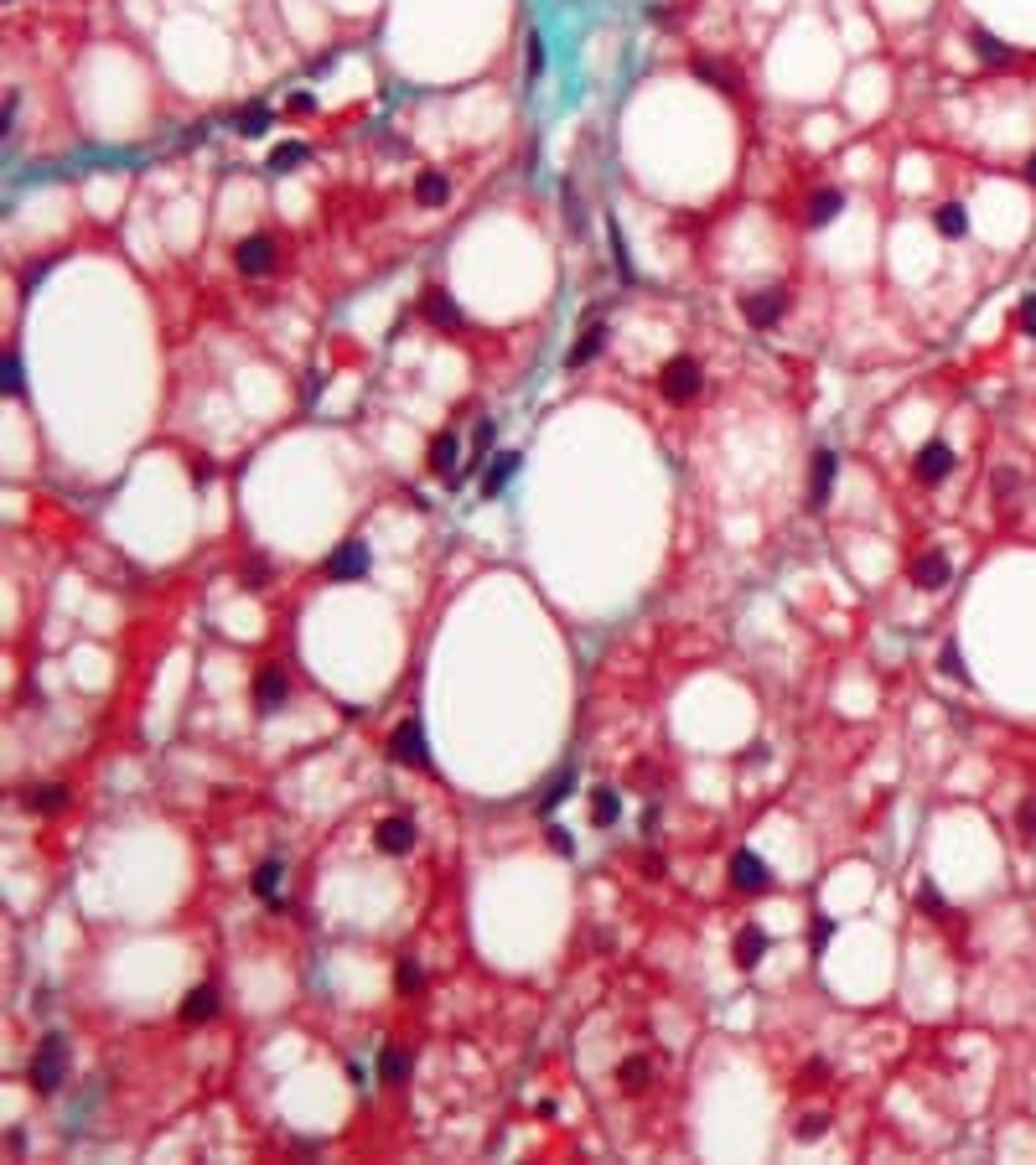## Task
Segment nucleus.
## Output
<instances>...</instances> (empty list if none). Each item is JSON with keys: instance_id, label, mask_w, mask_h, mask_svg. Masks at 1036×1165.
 Instances as JSON below:
<instances>
[{"instance_id": "nucleus-1", "label": "nucleus", "mask_w": 1036, "mask_h": 1165, "mask_svg": "<svg viewBox=\"0 0 1036 1165\" xmlns=\"http://www.w3.org/2000/svg\"><path fill=\"white\" fill-rule=\"evenodd\" d=\"M63 1072H68V1041L63 1036H42V1047H37V1057H31V1087L37 1093H52V1087L63 1083Z\"/></svg>"}, {"instance_id": "nucleus-2", "label": "nucleus", "mask_w": 1036, "mask_h": 1165, "mask_svg": "<svg viewBox=\"0 0 1036 1165\" xmlns=\"http://www.w3.org/2000/svg\"><path fill=\"white\" fill-rule=\"evenodd\" d=\"M658 383H664V394H669L674 404H689L694 394L705 389V373H700V362H694V358H674V362L664 368V379H658Z\"/></svg>"}, {"instance_id": "nucleus-3", "label": "nucleus", "mask_w": 1036, "mask_h": 1165, "mask_svg": "<svg viewBox=\"0 0 1036 1165\" xmlns=\"http://www.w3.org/2000/svg\"><path fill=\"white\" fill-rule=\"evenodd\" d=\"M834 477H840V456H834V450H813V467H809V508L813 513L830 503Z\"/></svg>"}, {"instance_id": "nucleus-4", "label": "nucleus", "mask_w": 1036, "mask_h": 1165, "mask_svg": "<svg viewBox=\"0 0 1036 1165\" xmlns=\"http://www.w3.org/2000/svg\"><path fill=\"white\" fill-rule=\"evenodd\" d=\"M782 311H788V291H752L741 301V316L752 327H762V332H767V327H777Z\"/></svg>"}, {"instance_id": "nucleus-5", "label": "nucleus", "mask_w": 1036, "mask_h": 1165, "mask_svg": "<svg viewBox=\"0 0 1036 1165\" xmlns=\"http://www.w3.org/2000/svg\"><path fill=\"white\" fill-rule=\"evenodd\" d=\"M731 886H736V891H767V886H773V875H767L762 855H752V850L736 855V860H731Z\"/></svg>"}, {"instance_id": "nucleus-6", "label": "nucleus", "mask_w": 1036, "mask_h": 1165, "mask_svg": "<svg viewBox=\"0 0 1036 1165\" xmlns=\"http://www.w3.org/2000/svg\"><path fill=\"white\" fill-rule=\"evenodd\" d=\"M389 756H394V762H404V767H425V756H431V751H425V731H420V725L404 720L400 731H394V741H389Z\"/></svg>"}, {"instance_id": "nucleus-7", "label": "nucleus", "mask_w": 1036, "mask_h": 1165, "mask_svg": "<svg viewBox=\"0 0 1036 1165\" xmlns=\"http://www.w3.org/2000/svg\"><path fill=\"white\" fill-rule=\"evenodd\" d=\"M373 839H379V850H384V855H410L420 834H415V823H410V819H384L379 829H373Z\"/></svg>"}, {"instance_id": "nucleus-8", "label": "nucleus", "mask_w": 1036, "mask_h": 1165, "mask_svg": "<svg viewBox=\"0 0 1036 1165\" xmlns=\"http://www.w3.org/2000/svg\"><path fill=\"white\" fill-rule=\"evenodd\" d=\"M363 570H368V549H363L358 538H348L337 555H327V575L332 580H358Z\"/></svg>"}, {"instance_id": "nucleus-9", "label": "nucleus", "mask_w": 1036, "mask_h": 1165, "mask_svg": "<svg viewBox=\"0 0 1036 1165\" xmlns=\"http://www.w3.org/2000/svg\"><path fill=\"white\" fill-rule=\"evenodd\" d=\"M912 586H918V591H943V586H949V559H943L938 549L918 555V559H912Z\"/></svg>"}, {"instance_id": "nucleus-10", "label": "nucleus", "mask_w": 1036, "mask_h": 1165, "mask_svg": "<svg viewBox=\"0 0 1036 1165\" xmlns=\"http://www.w3.org/2000/svg\"><path fill=\"white\" fill-rule=\"evenodd\" d=\"M239 270H244V274H270V265H275V244H270V238H264V234H255V238H244V244H239Z\"/></svg>"}, {"instance_id": "nucleus-11", "label": "nucleus", "mask_w": 1036, "mask_h": 1165, "mask_svg": "<svg viewBox=\"0 0 1036 1165\" xmlns=\"http://www.w3.org/2000/svg\"><path fill=\"white\" fill-rule=\"evenodd\" d=\"M949 471H954V450L943 446V441H928V446L918 450V477L922 482H943Z\"/></svg>"}, {"instance_id": "nucleus-12", "label": "nucleus", "mask_w": 1036, "mask_h": 1165, "mask_svg": "<svg viewBox=\"0 0 1036 1165\" xmlns=\"http://www.w3.org/2000/svg\"><path fill=\"white\" fill-rule=\"evenodd\" d=\"M762 953H767V932H762V927H741V932H736V943H731V959L741 963V969H752V963H762Z\"/></svg>"}, {"instance_id": "nucleus-13", "label": "nucleus", "mask_w": 1036, "mask_h": 1165, "mask_svg": "<svg viewBox=\"0 0 1036 1165\" xmlns=\"http://www.w3.org/2000/svg\"><path fill=\"white\" fill-rule=\"evenodd\" d=\"M456 456H461L456 431H446V435H436V441H431V471H436V477H451V482H456Z\"/></svg>"}, {"instance_id": "nucleus-14", "label": "nucleus", "mask_w": 1036, "mask_h": 1165, "mask_svg": "<svg viewBox=\"0 0 1036 1165\" xmlns=\"http://www.w3.org/2000/svg\"><path fill=\"white\" fill-rule=\"evenodd\" d=\"M213 1015H218V989L213 984H197L192 995L182 999V1020H192V1026H197V1020H213Z\"/></svg>"}, {"instance_id": "nucleus-15", "label": "nucleus", "mask_w": 1036, "mask_h": 1165, "mask_svg": "<svg viewBox=\"0 0 1036 1165\" xmlns=\"http://www.w3.org/2000/svg\"><path fill=\"white\" fill-rule=\"evenodd\" d=\"M840 207H845V192L840 186H824V192H813V203H809V223L824 228L830 218H840Z\"/></svg>"}, {"instance_id": "nucleus-16", "label": "nucleus", "mask_w": 1036, "mask_h": 1165, "mask_svg": "<svg viewBox=\"0 0 1036 1165\" xmlns=\"http://www.w3.org/2000/svg\"><path fill=\"white\" fill-rule=\"evenodd\" d=\"M63 798H68V793H63L58 783H37V787L27 793V808H31V813H58Z\"/></svg>"}, {"instance_id": "nucleus-17", "label": "nucleus", "mask_w": 1036, "mask_h": 1165, "mask_svg": "<svg viewBox=\"0 0 1036 1165\" xmlns=\"http://www.w3.org/2000/svg\"><path fill=\"white\" fill-rule=\"evenodd\" d=\"M513 471H518V456H513V450H503V456L492 461V471H488V482H482V492H488V498H498V492L509 487Z\"/></svg>"}, {"instance_id": "nucleus-18", "label": "nucleus", "mask_w": 1036, "mask_h": 1165, "mask_svg": "<svg viewBox=\"0 0 1036 1165\" xmlns=\"http://www.w3.org/2000/svg\"><path fill=\"white\" fill-rule=\"evenodd\" d=\"M280 705H285V679L270 668V674H259V710H264V715H275Z\"/></svg>"}, {"instance_id": "nucleus-19", "label": "nucleus", "mask_w": 1036, "mask_h": 1165, "mask_svg": "<svg viewBox=\"0 0 1036 1165\" xmlns=\"http://www.w3.org/2000/svg\"><path fill=\"white\" fill-rule=\"evenodd\" d=\"M616 1087H627V1093H643V1087H648V1062H643V1057H627L622 1068H616Z\"/></svg>"}, {"instance_id": "nucleus-20", "label": "nucleus", "mask_w": 1036, "mask_h": 1165, "mask_svg": "<svg viewBox=\"0 0 1036 1165\" xmlns=\"http://www.w3.org/2000/svg\"><path fill=\"white\" fill-rule=\"evenodd\" d=\"M938 234H949V238H964V234H969V213H964L958 203L938 207Z\"/></svg>"}, {"instance_id": "nucleus-21", "label": "nucleus", "mask_w": 1036, "mask_h": 1165, "mask_svg": "<svg viewBox=\"0 0 1036 1165\" xmlns=\"http://www.w3.org/2000/svg\"><path fill=\"white\" fill-rule=\"evenodd\" d=\"M616 813H622L616 793H612V787H597V798H591V819H597L601 829H606V823H616Z\"/></svg>"}, {"instance_id": "nucleus-22", "label": "nucleus", "mask_w": 1036, "mask_h": 1165, "mask_svg": "<svg viewBox=\"0 0 1036 1165\" xmlns=\"http://www.w3.org/2000/svg\"><path fill=\"white\" fill-rule=\"evenodd\" d=\"M601 343H606V332H601V327H586V337H581V343H576V353H570V368L591 362V358L601 353Z\"/></svg>"}, {"instance_id": "nucleus-23", "label": "nucleus", "mask_w": 1036, "mask_h": 1165, "mask_svg": "<svg viewBox=\"0 0 1036 1165\" xmlns=\"http://www.w3.org/2000/svg\"><path fill=\"white\" fill-rule=\"evenodd\" d=\"M280 875H285V865H280V860H264V865H259V875H255V891H259L264 901H275V891H280Z\"/></svg>"}, {"instance_id": "nucleus-24", "label": "nucleus", "mask_w": 1036, "mask_h": 1165, "mask_svg": "<svg viewBox=\"0 0 1036 1165\" xmlns=\"http://www.w3.org/2000/svg\"><path fill=\"white\" fill-rule=\"evenodd\" d=\"M446 192H451L446 177H420V182H415V197H420L425 207H440V203H446Z\"/></svg>"}, {"instance_id": "nucleus-25", "label": "nucleus", "mask_w": 1036, "mask_h": 1165, "mask_svg": "<svg viewBox=\"0 0 1036 1165\" xmlns=\"http://www.w3.org/2000/svg\"><path fill=\"white\" fill-rule=\"evenodd\" d=\"M425 311H431L436 322H446V327H456V322H461V311H456V306H451V301H446V295H440V291H431V295H425Z\"/></svg>"}, {"instance_id": "nucleus-26", "label": "nucleus", "mask_w": 1036, "mask_h": 1165, "mask_svg": "<svg viewBox=\"0 0 1036 1165\" xmlns=\"http://www.w3.org/2000/svg\"><path fill=\"white\" fill-rule=\"evenodd\" d=\"M394 980H400V995H415V989H420V984H425V969H420V963H415V959H404V963H400V974H394Z\"/></svg>"}, {"instance_id": "nucleus-27", "label": "nucleus", "mask_w": 1036, "mask_h": 1165, "mask_svg": "<svg viewBox=\"0 0 1036 1165\" xmlns=\"http://www.w3.org/2000/svg\"><path fill=\"white\" fill-rule=\"evenodd\" d=\"M301 161H306V146H280V150L270 156V167H275V171H295Z\"/></svg>"}, {"instance_id": "nucleus-28", "label": "nucleus", "mask_w": 1036, "mask_h": 1165, "mask_svg": "<svg viewBox=\"0 0 1036 1165\" xmlns=\"http://www.w3.org/2000/svg\"><path fill=\"white\" fill-rule=\"evenodd\" d=\"M1016 829H1021V839H1027V844H1036V798H1027V803H1021Z\"/></svg>"}, {"instance_id": "nucleus-29", "label": "nucleus", "mask_w": 1036, "mask_h": 1165, "mask_svg": "<svg viewBox=\"0 0 1036 1165\" xmlns=\"http://www.w3.org/2000/svg\"><path fill=\"white\" fill-rule=\"evenodd\" d=\"M404 1072H410V1057H404V1051H384V1077H389V1083H404Z\"/></svg>"}, {"instance_id": "nucleus-30", "label": "nucleus", "mask_w": 1036, "mask_h": 1165, "mask_svg": "<svg viewBox=\"0 0 1036 1165\" xmlns=\"http://www.w3.org/2000/svg\"><path fill=\"white\" fill-rule=\"evenodd\" d=\"M938 668H943V674H954V679H964V658H958V647L949 643V647H943V658H938Z\"/></svg>"}, {"instance_id": "nucleus-31", "label": "nucleus", "mask_w": 1036, "mask_h": 1165, "mask_svg": "<svg viewBox=\"0 0 1036 1165\" xmlns=\"http://www.w3.org/2000/svg\"><path fill=\"white\" fill-rule=\"evenodd\" d=\"M824 1129H830V1119H824V1114H809V1119L798 1124V1139H819Z\"/></svg>"}, {"instance_id": "nucleus-32", "label": "nucleus", "mask_w": 1036, "mask_h": 1165, "mask_svg": "<svg viewBox=\"0 0 1036 1165\" xmlns=\"http://www.w3.org/2000/svg\"><path fill=\"white\" fill-rule=\"evenodd\" d=\"M974 47H979V58H990V62H1000V58H1006V47H1000L995 37H985V31L974 37Z\"/></svg>"}, {"instance_id": "nucleus-33", "label": "nucleus", "mask_w": 1036, "mask_h": 1165, "mask_svg": "<svg viewBox=\"0 0 1036 1165\" xmlns=\"http://www.w3.org/2000/svg\"><path fill=\"white\" fill-rule=\"evenodd\" d=\"M1016 322H1021V332H1031V337H1036V295H1027V301H1021Z\"/></svg>"}, {"instance_id": "nucleus-34", "label": "nucleus", "mask_w": 1036, "mask_h": 1165, "mask_svg": "<svg viewBox=\"0 0 1036 1165\" xmlns=\"http://www.w3.org/2000/svg\"><path fill=\"white\" fill-rule=\"evenodd\" d=\"M239 130H244V135H259V130H264V109H244V115H239Z\"/></svg>"}, {"instance_id": "nucleus-35", "label": "nucleus", "mask_w": 1036, "mask_h": 1165, "mask_svg": "<svg viewBox=\"0 0 1036 1165\" xmlns=\"http://www.w3.org/2000/svg\"><path fill=\"white\" fill-rule=\"evenodd\" d=\"M545 73V47H539V37H528V79H539Z\"/></svg>"}, {"instance_id": "nucleus-36", "label": "nucleus", "mask_w": 1036, "mask_h": 1165, "mask_svg": "<svg viewBox=\"0 0 1036 1165\" xmlns=\"http://www.w3.org/2000/svg\"><path fill=\"white\" fill-rule=\"evenodd\" d=\"M6 394H21V358H6Z\"/></svg>"}, {"instance_id": "nucleus-37", "label": "nucleus", "mask_w": 1036, "mask_h": 1165, "mask_svg": "<svg viewBox=\"0 0 1036 1165\" xmlns=\"http://www.w3.org/2000/svg\"><path fill=\"white\" fill-rule=\"evenodd\" d=\"M565 793H570V777H560V783H555V787H549V798H545V808H555V803H560V798H565Z\"/></svg>"}, {"instance_id": "nucleus-38", "label": "nucleus", "mask_w": 1036, "mask_h": 1165, "mask_svg": "<svg viewBox=\"0 0 1036 1165\" xmlns=\"http://www.w3.org/2000/svg\"><path fill=\"white\" fill-rule=\"evenodd\" d=\"M244 586H264V565L255 559V565H244Z\"/></svg>"}, {"instance_id": "nucleus-39", "label": "nucleus", "mask_w": 1036, "mask_h": 1165, "mask_svg": "<svg viewBox=\"0 0 1036 1165\" xmlns=\"http://www.w3.org/2000/svg\"><path fill=\"white\" fill-rule=\"evenodd\" d=\"M830 932H834L830 922H813V948H824V943H830Z\"/></svg>"}, {"instance_id": "nucleus-40", "label": "nucleus", "mask_w": 1036, "mask_h": 1165, "mask_svg": "<svg viewBox=\"0 0 1036 1165\" xmlns=\"http://www.w3.org/2000/svg\"><path fill=\"white\" fill-rule=\"evenodd\" d=\"M1027 182H1031V186H1036V156H1031V161H1027Z\"/></svg>"}]
</instances>
